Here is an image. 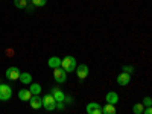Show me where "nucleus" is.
I'll use <instances>...</instances> for the list:
<instances>
[{
    "label": "nucleus",
    "instance_id": "1",
    "mask_svg": "<svg viewBox=\"0 0 152 114\" xmlns=\"http://www.w3.org/2000/svg\"><path fill=\"white\" fill-rule=\"evenodd\" d=\"M76 66H78V62H76V58L75 56H64L61 59V67L64 69L67 73H73Z\"/></svg>",
    "mask_w": 152,
    "mask_h": 114
},
{
    "label": "nucleus",
    "instance_id": "2",
    "mask_svg": "<svg viewBox=\"0 0 152 114\" xmlns=\"http://www.w3.org/2000/svg\"><path fill=\"white\" fill-rule=\"evenodd\" d=\"M41 100H43V107L47 110V111H55L56 110V100L53 99V96L52 94H46L44 97H41Z\"/></svg>",
    "mask_w": 152,
    "mask_h": 114
},
{
    "label": "nucleus",
    "instance_id": "3",
    "mask_svg": "<svg viewBox=\"0 0 152 114\" xmlns=\"http://www.w3.org/2000/svg\"><path fill=\"white\" fill-rule=\"evenodd\" d=\"M11 97H12V88L8 84H0V100L8 102Z\"/></svg>",
    "mask_w": 152,
    "mask_h": 114
},
{
    "label": "nucleus",
    "instance_id": "4",
    "mask_svg": "<svg viewBox=\"0 0 152 114\" xmlns=\"http://www.w3.org/2000/svg\"><path fill=\"white\" fill-rule=\"evenodd\" d=\"M53 79H55L58 84H64V82L67 81V72L62 69V67L53 69Z\"/></svg>",
    "mask_w": 152,
    "mask_h": 114
},
{
    "label": "nucleus",
    "instance_id": "5",
    "mask_svg": "<svg viewBox=\"0 0 152 114\" xmlns=\"http://www.w3.org/2000/svg\"><path fill=\"white\" fill-rule=\"evenodd\" d=\"M75 72H76V76H78V79H79V81H84V79H87L88 73H90V69H88L87 64H79V66H76Z\"/></svg>",
    "mask_w": 152,
    "mask_h": 114
},
{
    "label": "nucleus",
    "instance_id": "6",
    "mask_svg": "<svg viewBox=\"0 0 152 114\" xmlns=\"http://www.w3.org/2000/svg\"><path fill=\"white\" fill-rule=\"evenodd\" d=\"M20 73L21 72L18 70V67H9V69H6L5 76H6V79H9V81H18Z\"/></svg>",
    "mask_w": 152,
    "mask_h": 114
},
{
    "label": "nucleus",
    "instance_id": "7",
    "mask_svg": "<svg viewBox=\"0 0 152 114\" xmlns=\"http://www.w3.org/2000/svg\"><path fill=\"white\" fill-rule=\"evenodd\" d=\"M28 102H29V105H31L32 110H40L43 107V100H41L40 94H32Z\"/></svg>",
    "mask_w": 152,
    "mask_h": 114
},
{
    "label": "nucleus",
    "instance_id": "8",
    "mask_svg": "<svg viewBox=\"0 0 152 114\" xmlns=\"http://www.w3.org/2000/svg\"><path fill=\"white\" fill-rule=\"evenodd\" d=\"M85 111H87V114H102V107L97 102H90V104H87Z\"/></svg>",
    "mask_w": 152,
    "mask_h": 114
},
{
    "label": "nucleus",
    "instance_id": "9",
    "mask_svg": "<svg viewBox=\"0 0 152 114\" xmlns=\"http://www.w3.org/2000/svg\"><path fill=\"white\" fill-rule=\"evenodd\" d=\"M116 82H117L120 87H126V85H128V84L131 82V75H129V73H125V72H122V73L117 76Z\"/></svg>",
    "mask_w": 152,
    "mask_h": 114
},
{
    "label": "nucleus",
    "instance_id": "10",
    "mask_svg": "<svg viewBox=\"0 0 152 114\" xmlns=\"http://www.w3.org/2000/svg\"><path fill=\"white\" fill-rule=\"evenodd\" d=\"M50 94L53 96V99L56 100V102H64V93H62V90L61 88H58V87H53L52 90H50Z\"/></svg>",
    "mask_w": 152,
    "mask_h": 114
},
{
    "label": "nucleus",
    "instance_id": "11",
    "mask_svg": "<svg viewBox=\"0 0 152 114\" xmlns=\"http://www.w3.org/2000/svg\"><path fill=\"white\" fill-rule=\"evenodd\" d=\"M105 100H107V104H113V105H117L119 104V94L116 93V91H108L107 93V97H105Z\"/></svg>",
    "mask_w": 152,
    "mask_h": 114
},
{
    "label": "nucleus",
    "instance_id": "12",
    "mask_svg": "<svg viewBox=\"0 0 152 114\" xmlns=\"http://www.w3.org/2000/svg\"><path fill=\"white\" fill-rule=\"evenodd\" d=\"M18 99L21 100V102H28V100L31 99L32 93L29 91V88H21V90H18Z\"/></svg>",
    "mask_w": 152,
    "mask_h": 114
},
{
    "label": "nucleus",
    "instance_id": "13",
    "mask_svg": "<svg viewBox=\"0 0 152 114\" xmlns=\"http://www.w3.org/2000/svg\"><path fill=\"white\" fill-rule=\"evenodd\" d=\"M18 81H20L21 84H24V85H29L34 79H32V75H31L29 72H21L20 76H18Z\"/></svg>",
    "mask_w": 152,
    "mask_h": 114
},
{
    "label": "nucleus",
    "instance_id": "14",
    "mask_svg": "<svg viewBox=\"0 0 152 114\" xmlns=\"http://www.w3.org/2000/svg\"><path fill=\"white\" fill-rule=\"evenodd\" d=\"M47 66L52 70L56 69V67H61V58L59 56H50L49 61H47Z\"/></svg>",
    "mask_w": 152,
    "mask_h": 114
},
{
    "label": "nucleus",
    "instance_id": "15",
    "mask_svg": "<svg viewBox=\"0 0 152 114\" xmlns=\"http://www.w3.org/2000/svg\"><path fill=\"white\" fill-rule=\"evenodd\" d=\"M31 87H29V91L32 93V94H40L41 91H43V87H41V84H38V82H31L29 84Z\"/></svg>",
    "mask_w": 152,
    "mask_h": 114
},
{
    "label": "nucleus",
    "instance_id": "16",
    "mask_svg": "<svg viewBox=\"0 0 152 114\" xmlns=\"http://www.w3.org/2000/svg\"><path fill=\"white\" fill-rule=\"evenodd\" d=\"M102 114H116V105L105 104V105L102 107Z\"/></svg>",
    "mask_w": 152,
    "mask_h": 114
},
{
    "label": "nucleus",
    "instance_id": "17",
    "mask_svg": "<svg viewBox=\"0 0 152 114\" xmlns=\"http://www.w3.org/2000/svg\"><path fill=\"white\" fill-rule=\"evenodd\" d=\"M28 0H14V6L17 8V9H24L28 6Z\"/></svg>",
    "mask_w": 152,
    "mask_h": 114
},
{
    "label": "nucleus",
    "instance_id": "18",
    "mask_svg": "<svg viewBox=\"0 0 152 114\" xmlns=\"http://www.w3.org/2000/svg\"><path fill=\"white\" fill-rule=\"evenodd\" d=\"M143 110H145V107H143L142 102H140V104H135V105L132 107V113H134V114H143Z\"/></svg>",
    "mask_w": 152,
    "mask_h": 114
},
{
    "label": "nucleus",
    "instance_id": "19",
    "mask_svg": "<svg viewBox=\"0 0 152 114\" xmlns=\"http://www.w3.org/2000/svg\"><path fill=\"white\" fill-rule=\"evenodd\" d=\"M31 3L35 8H41V6H46L47 5V0H31Z\"/></svg>",
    "mask_w": 152,
    "mask_h": 114
},
{
    "label": "nucleus",
    "instance_id": "20",
    "mask_svg": "<svg viewBox=\"0 0 152 114\" xmlns=\"http://www.w3.org/2000/svg\"><path fill=\"white\" fill-rule=\"evenodd\" d=\"M64 104H66V105H73V104H75V97L70 96V94H66V96H64Z\"/></svg>",
    "mask_w": 152,
    "mask_h": 114
},
{
    "label": "nucleus",
    "instance_id": "21",
    "mask_svg": "<svg viewBox=\"0 0 152 114\" xmlns=\"http://www.w3.org/2000/svg\"><path fill=\"white\" fill-rule=\"evenodd\" d=\"M122 72H125V73H129V75L132 76V73L135 72V69H134L132 66H123V67H122Z\"/></svg>",
    "mask_w": 152,
    "mask_h": 114
},
{
    "label": "nucleus",
    "instance_id": "22",
    "mask_svg": "<svg viewBox=\"0 0 152 114\" xmlns=\"http://www.w3.org/2000/svg\"><path fill=\"white\" fill-rule=\"evenodd\" d=\"M143 107H152V99H151V96H146L145 99H143Z\"/></svg>",
    "mask_w": 152,
    "mask_h": 114
},
{
    "label": "nucleus",
    "instance_id": "23",
    "mask_svg": "<svg viewBox=\"0 0 152 114\" xmlns=\"http://www.w3.org/2000/svg\"><path fill=\"white\" fill-rule=\"evenodd\" d=\"M56 108L62 111V110H64V108H66V104H64V102H56Z\"/></svg>",
    "mask_w": 152,
    "mask_h": 114
},
{
    "label": "nucleus",
    "instance_id": "24",
    "mask_svg": "<svg viewBox=\"0 0 152 114\" xmlns=\"http://www.w3.org/2000/svg\"><path fill=\"white\" fill-rule=\"evenodd\" d=\"M24 9H26L28 12H34V9H35V6H34V5H29V3H28V6H26V8H24Z\"/></svg>",
    "mask_w": 152,
    "mask_h": 114
},
{
    "label": "nucleus",
    "instance_id": "25",
    "mask_svg": "<svg viewBox=\"0 0 152 114\" xmlns=\"http://www.w3.org/2000/svg\"><path fill=\"white\" fill-rule=\"evenodd\" d=\"M6 56H9V58L14 56V49H8V50H6Z\"/></svg>",
    "mask_w": 152,
    "mask_h": 114
},
{
    "label": "nucleus",
    "instance_id": "26",
    "mask_svg": "<svg viewBox=\"0 0 152 114\" xmlns=\"http://www.w3.org/2000/svg\"><path fill=\"white\" fill-rule=\"evenodd\" d=\"M152 113V108L151 107H146L145 110H143V114H151Z\"/></svg>",
    "mask_w": 152,
    "mask_h": 114
}]
</instances>
